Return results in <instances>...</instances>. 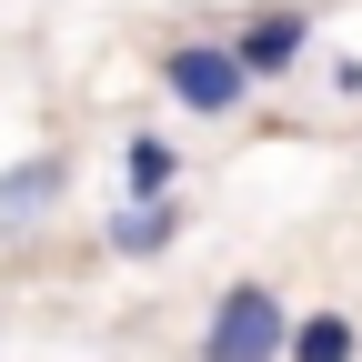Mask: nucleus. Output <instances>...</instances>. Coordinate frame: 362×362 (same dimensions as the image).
<instances>
[{"label":"nucleus","instance_id":"obj_7","mask_svg":"<svg viewBox=\"0 0 362 362\" xmlns=\"http://www.w3.org/2000/svg\"><path fill=\"white\" fill-rule=\"evenodd\" d=\"M352 352H362L352 312H332V302H322V312H292V352H282V362H352Z\"/></svg>","mask_w":362,"mask_h":362},{"label":"nucleus","instance_id":"obj_4","mask_svg":"<svg viewBox=\"0 0 362 362\" xmlns=\"http://www.w3.org/2000/svg\"><path fill=\"white\" fill-rule=\"evenodd\" d=\"M61 192H71V161H61V151H40V161H11V171H0V242L40 232V221L61 211Z\"/></svg>","mask_w":362,"mask_h":362},{"label":"nucleus","instance_id":"obj_3","mask_svg":"<svg viewBox=\"0 0 362 362\" xmlns=\"http://www.w3.org/2000/svg\"><path fill=\"white\" fill-rule=\"evenodd\" d=\"M302 51H312V11H302V0H272V11H242L232 21V61L252 71V90L282 81V71H302Z\"/></svg>","mask_w":362,"mask_h":362},{"label":"nucleus","instance_id":"obj_5","mask_svg":"<svg viewBox=\"0 0 362 362\" xmlns=\"http://www.w3.org/2000/svg\"><path fill=\"white\" fill-rule=\"evenodd\" d=\"M101 242H111L121 262H161V252L181 242V202H121V211L101 221Z\"/></svg>","mask_w":362,"mask_h":362},{"label":"nucleus","instance_id":"obj_1","mask_svg":"<svg viewBox=\"0 0 362 362\" xmlns=\"http://www.w3.org/2000/svg\"><path fill=\"white\" fill-rule=\"evenodd\" d=\"M282 352H292V302L272 282L211 292V322H202V352L192 362H282Z\"/></svg>","mask_w":362,"mask_h":362},{"label":"nucleus","instance_id":"obj_2","mask_svg":"<svg viewBox=\"0 0 362 362\" xmlns=\"http://www.w3.org/2000/svg\"><path fill=\"white\" fill-rule=\"evenodd\" d=\"M161 90L181 111H202V121H232L252 101V71L232 61V40H171L161 51Z\"/></svg>","mask_w":362,"mask_h":362},{"label":"nucleus","instance_id":"obj_6","mask_svg":"<svg viewBox=\"0 0 362 362\" xmlns=\"http://www.w3.org/2000/svg\"><path fill=\"white\" fill-rule=\"evenodd\" d=\"M171 181H181V151L161 131H131L121 141V202H171Z\"/></svg>","mask_w":362,"mask_h":362}]
</instances>
